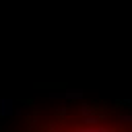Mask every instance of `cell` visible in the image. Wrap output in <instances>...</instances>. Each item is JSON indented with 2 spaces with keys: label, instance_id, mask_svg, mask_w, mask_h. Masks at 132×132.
<instances>
[{
  "label": "cell",
  "instance_id": "1",
  "mask_svg": "<svg viewBox=\"0 0 132 132\" xmlns=\"http://www.w3.org/2000/svg\"><path fill=\"white\" fill-rule=\"evenodd\" d=\"M52 132H132L128 128L122 126H107V124H66V126H58Z\"/></svg>",
  "mask_w": 132,
  "mask_h": 132
}]
</instances>
